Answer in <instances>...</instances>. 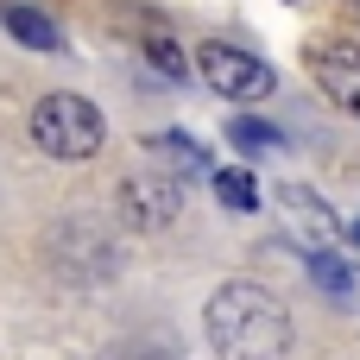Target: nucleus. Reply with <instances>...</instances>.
<instances>
[{
    "instance_id": "1",
    "label": "nucleus",
    "mask_w": 360,
    "mask_h": 360,
    "mask_svg": "<svg viewBox=\"0 0 360 360\" xmlns=\"http://www.w3.org/2000/svg\"><path fill=\"white\" fill-rule=\"evenodd\" d=\"M202 335H209L215 360H285L291 354V316L253 278H228L221 291H209Z\"/></svg>"
},
{
    "instance_id": "2",
    "label": "nucleus",
    "mask_w": 360,
    "mask_h": 360,
    "mask_svg": "<svg viewBox=\"0 0 360 360\" xmlns=\"http://www.w3.org/2000/svg\"><path fill=\"white\" fill-rule=\"evenodd\" d=\"M32 139L51 158H95L101 139H108V127H101L95 101H82V95H44L32 108Z\"/></svg>"
},
{
    "instance_id": "3",
    "label": "nucleus",
    "mask_w": 360,
    "mask_h": 360,
    "mask_svg": "<svg viewBox=\"0 0 360 360\" xmlns=\"http://www.w3.org/2000/svg\"><path fill=\"white\" fill-rule=\"evenodd\" d=\"M202 76H209V89L215 95H228V101H266L272 89H278V76H272V63H259L253 51H240V44H202Z\"/></svg>"
},
{
    "instance_id": "4",
    "label": "nucleus",
    "mask_w": 360,
    "mask_h": 360,
    "mask_svg": "<svg viewBox=\"0 0 360 360\" xmlns=\"http://www.w3.org/2000/svg\"><path fill=\"white\" fill-rule=\"evenodd\" d=\"M310 76H316V89L342 108V114H360V44H316L310 51Z\"/></svg>"
},
{
    "instance_id": "5",
    "label": "nucleus",
    "mask_w": 360,
    "mask_h": 360,
    "mask_svg": "<svg viewBox=\"0 0 360 360\" xmlns=\"http://www.w3.org/2000/svg\"><path fill=\"white\" fill-rule=\"evenodd\" d=\"M120 215H127V228H139V234L165 228V221L177 215V184H171V177H127V184H120Z\"/></svg>"
},
{
    "instance_id": "6",
    "label": "nucleus",
    "mask_w": 360,
    "mask_h": 360,
    "mask_svg": "<svg viewBox=\"0 0 360 360\" xmlns=\"http://www.w3.org/2000/svg\"><path fill=\"white\" fill-rule=\"evenodd\" d=\"M0 25H6L25 51H57V44H63L57 19H51V13H38V6H25V0H0Z\"/></svg>"
},
{
    "instance_id": "7",
    "label": "nucleus",
    "mask_w": 360,
    "mask_h": 360,
    "mask_svg": "<svg viewBox=\"0 0 360 360\" xmlns=\"http://www.w3.org/2000/svg\"><path fill=\"white\" fill-rule=\"evenodd\" d=\"M146 146H152V158H165V165H177V171H209V152H196L190 133H177V127H171V133H152Z\"/></svg>"
},
{
    "instance_id": "8",
    "label": "nucleus",
    "mask_w": 360,
    "mask_h": 360,
    "mask_svg": "<svg viewBox=\"0 0 360 360\" xmlns=\"http://www.w3.org/2000/svg\"><path fill=\"white\" fill-rule=\"evenodd\" d=\"M215 196H221V209H234V215H253V209H259V184H253L247 171H215Z\"/></svg>"
},
{
    "instance_id": "9",
    "label": "nucleus",
    "mask_w": 360,
    "mask_h": 360,
    "mask_svg": "<svg viewBox=\"0 0 360 360\" xmlns=\"http://www.w3.org/2000/svg\"><path fill=\"white\" fill-rule=\"evenodd\" d=\"M285 209H291V221H304V228H310L316 240H329V234H335V215H329L323 202H310V196H304L297 184H285Z\"/></svg>"
},
{
    "instance_id": "10",
    "label": "nucleus",
    "mask_w": 360,
    "mask_h": 360,
    "mask_svg": "<svg viewBox=\"0 0 360 360\" xmlns=\"http://www.w3.org/2000/svg\"><path fill=\"white\" fill-rule=\"evenodd\" d=\"M228 139H234L240 152H266V146H278V127H266V120H253V114H234V120H228Z\"/></svg>"
},
{
    "instance_id": "11",
    "label": "nucleus",
    "mask_w": 360,
    "mask_h": 360,
    "mask_svg": "<svg viewBox=\"0 0 360 360\" xmlns=\"http://www.w3.org/2000/svg\"><path fill=\"white\" fill-rule=\"evenodd\" d=\"M310 278H316L329 297H348V291H354V278H348V266H342L335 253H310Z\"/></svg>"
},
{
    "instance_id": "12",
    "label": "nucleus",
    "mask_w": 360,
    "mask_h": 360,
    "mask_svg": "<svg viewBox=\"0 0 360 360\" xmlns=\"http://www.w3.org/2000/svg\"><path fill=\"white\" fill-rule=\"evenodd\" d=\"M146 51H152V63H158L165 76H184V57H177V44H171V38H146Z\"/></svg>"
},
{
    "instance_id": "13",
    "label": "nucleus",
    "mask_w": 360,
    "mask_h": 360,
    "mask_svg": "<svg viewBox=\"0 0 360 360\" xmlns=\"http://www.w3.org/2000/svg\"><path fill=\"white\" fill-rule=\"evenodd\" d=\"M348 247H354V253H360V221H354V228H348Z\"/></svg>"
},
{
    "instance_id": "14",
    "label": "nucleus",
    "mask_w": 360,
    "mask_h": 360,
    "mask_svg": "<svg viewBox=\"0 0 360 360\" xmlns=\"http://www.w3.org/2000/svg\"><path fill=\"white\" fill-rule=\"evenodd\" d=\"M297 6H304V0H297Z\"/></svg>"
}]
</instances>
